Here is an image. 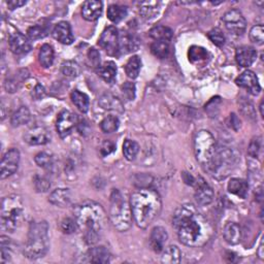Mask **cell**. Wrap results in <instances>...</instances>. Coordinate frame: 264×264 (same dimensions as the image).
Returning <instances> with one entry per match:
<instances>
[{
	"label": "cell",
	"instance_id": "cell-1",
	"mask_svg": "<svg viewBox=\"0 0 264 264\" xmlns=\"http://www.w3.org/2000/svg\"><path fill=\"white\" fill-rule=\"evenodd\" d=\"M173 224L180 242L191 248L205 246L214 234L213 225L192 203L179 206L174 214Z\"/></svg>",
	"mask_w": 264,
	"mask_h": 264
},
{
	"label": "cell",
	"instance_id": "cell-2",
	"mask_svg": "<svg viewBox=\"0 0 264 264\" xmlns=\"http://www.w3.org/2000/svg\"><path fill=\"white\" fill-rule=\"evenodd\" d=\"M74 215L85 242L88 245H95L106 226V212L102 206L95 201H84L75 206Z\"/></svg>",
	"mask_w": 264,
	"mask_h": 264
},
{
	"label": "cell",
	"instance_id": "cell-3",
	"mask_svg": "<svg viewBox=\"0 0 264 264\" xmlns=\"http://www.w3.org/2000/svg\"><path fill=\"white\" fill-rule=\"evenodd\" d=\"M130 205L134 222L142 229L150 226L162 209L159 193L150 188H143L134 192L131 195Z\"/></svg>",
	"mask_w": 264,
	"mask_h": 264
},
{
	"label": "cell",
	"instance_id": "cell-4",
	"mask_svg": "<svg viewBox=\"0 0 264 264\" xmlns=\"http://www.w3.org/2000/svg\"><path fill=\"white\" fill-rule=\"evenodd\" d=\"M50 247L49 224L45 221L30 223L24 255L31 260L42 258Z\"/></svg>",
	"mask_w": 264,
	"mask_h": 264
},
{
	"label": "cell",
	"instance_id": "cell-5",
	"mask_svg": "<svg viewBox=\"0 0 264 264\" xmlns=\"http://www.w3.org/2000/svg\"><path fill=\"white\" fill-rule=\"evenodd\" d=\"M131 205L125 195L118 189H114L111 195L110 220L118 231L125 232L132 225Z\"/></svg>",
	"mask_w": 264,
	"mask_h": 264
},
{
	"label": "cell",
	"instance_id": "cell-6",
	"mask_svg": "<svg viewBox=\"0 0 264 264\" xmlns=\"http://www.w3.org/2000/svg\"><path fill=\"white\" fill-rule=\"evenodd\" d=\"M23 218H24V204L19 195L13 194L4 197L1 202V213H0L1 230L14 232L21 225Z\"/></svg>",
	"mask_w": 264,
	"mask_h": 264
},
{
	"label": "cell",
	"instance_id": "cell-7",
	"mask_svg": "<svg viewBox=\"0 0 264 264\" xmlns=\"http://www.w3.org/2000/svg\"><path fill=\"white\" fill-rule=\"evenodd\" d=\"M217 152V144L213 134L208 130H200L194 137V153L200 166L210 173Z\"/></svg>",
	"mask_w": 264,
	"mask_h": 264
},
{
	"label": "cell",
	"instance_id": "cell-8",
	"mask_svg": "<svg viewBox=\"0 0 264 264\" xmlns=\"http://www.w3.org/2000/svg\"><path fill=\"white\" fill-rule=\"evenodd\" d=\"M238 162V156L233 149L217 146V152L210 174L218 179H224Z\"/></svg>",
	"mask_w": 264,
	"mask_h": 264
},
{
	"label": "cell",
	"instance_id": "cell-9",
	"mask_svg": "<svg viewBox=\"0 0 264 264\" xmlns=\"http://www.w3.org/2000/svg\"><path fill=\"white\" fill-rule=\"evenodd\" d=\"M226 29L234 36H243L247 28V22L243 14L238 9L226 11L222 17Z\"/></svg>",
	"mask_w": 264,
	"mask_h": 264
},
{
	"label": "cell",
	"instance_id": "cell-10",
	"mask_svg": "<svg viewBox=\"0 0 264 264\" xmlns=\"http://www.w3.org/2000/svg\"><path fill=\"white\" fill-rule=\"evenodd\" d=\"M99 45L110 56H118L120 52L119 33L116 27L110 26L102 32L99 38Z\"/></svg>",
	"mask_w": 264,
	"mask_h": 264
},
{
	"label": "cell",
	"instance_id": "cell-11",
	"mask_svg": "<svg viewBox=\"0 0 264 264\" xmlns=\"http://www.w3.org/2000/svg\"><path fill=\"white\" fill-rule=\"evenodd\" d=\"M20 162V152L18 149H10L7 151L1 161V179L4 180L13 176L18 170Z\"/></svg>",
	"mask_w": 264,
	"mask_h": 264
},
{
	"label": "cell",
	"instance_id": "cell-12",
	"mask_svg": "<svg viewBox=\"0 0 264 264\" xmlns=\"http://www.w3.org/2000/svg\"><path fill=\"white\" fill-rule=\"evenodd\" d=\"M195 200L199 205H209L214 200V190L202 178L196 179L195 182Z\"/></svg>",
	"mask_w": 264,
	"mask_h": 264
},
{
	"label": "cell",
	"instance_id": "cell-13",
	"mask_svg": "<svg viewBox=\"0 0 264 264\" xmlns=\"http://www.w3.org/2000/svg\"><path fill=\"white\" fill-rule=\"evenodd\" d=\"M75 124H76L75 114H74L70 111H62L59 113L58 119H57V124H56L57 131H58L59 135L62 139H65V137H67L72 133Z\"/></svg>",
	"mask_w": 264,
	"mask_h": 264
},
{
	"label": "cell",
	"instance_id": "cell-14",
	"mask_svg": "<svg viewBox=\"0 0 264 264\" xmlns=\"http://www.w3.org/2000/svg\"><path fill=\"white\" fill-rule=\"evenodd\" d=\"M50 132L43 126H34L28 129L24 135L25 142L30 146L45 145L50 142Z\"/></svg>",
	"mask_w": 264,
	"mask_h": 264
},
{
	"label": "cell",
	"instance_id": "cell-15",
	"mask_svg": "<svg viewBox=\"0 0 264 264\" xmlns=\"http://www.w3.org/2000/svg\"><path fill=\"white\" fill-rule=\"evenodd\" d=\"M235 83L240 88H245L252 95H258L261 91V86L259 84L257 75L251 71H246L240 75Z\"/></svg>",
	"mask_w": 264,
	"mask_h": 264
},
{
	"label": "cell",
	"instance_id": "cell-16",
	"mask_svg": "<svg viewBox=\"0 0 264 264\" xmlns=\"http://www.w3.org/2000/svg\"><path fill=\"white\" fill-rule=\"evenodd\" d=\"M9 49L16 55H24L31 50L30 40L20 32L11 34L8 39Z\"/></svg>",
	"mask_w": 264,
	"mask_h": 264
},
{
	"label": "cell",
	"instance_id": "cell-17",
	"mask_svg": "<svg viewBox=\"0 0 264 264\" xmlns=\"http://www.w3.org/2000/svg\"><path fill=\"white\" fill-rule=\"evenodd\" d=\"M168 234L165 230V228L161 226H157L152 229V232L150 235V246L152 250L156 253H160L164 250V246L167 242Z\"/></svg>",
	"mask_w": 264,
	"mask_h": 264
},
{
	"label": "cell",
	"instance_id": "cell-18",
	"mask_svg": "<svg viewBox=\"0 0 264 264\" xmlns=\"http://www.w3.org/2000/svg\"><path fill=\"white\" fill-rule=\"evenodd\" d=\"M257 58V52L254 48L243 45L236 49L235 59L236 62L242 67H249L255 62Z\"/></svg>",
	"mask_w": 264,
	"mask_h": 264
},
{
	"label": "cell",
	"instance_id": "cell-19",
	"mask_svg": "<svg viewBox=\"0 0 264 264\" xmlns=\"http://www.w3.org/2000/svg\"><path fill=\"white\" fill-rule=\"evenodd\" d=\"M53 37L63 44H72L75 39L71 25L64 21L58 23L55 26L53 30Z\"/></svg>",
	"mask_w": 264,
	"mask_h": 264
},
{
	"label": "cell",
	"instance_id": "cell-20",
	"mask_svg": "<svg viewBox=\"0 0 264 264\" xmlns=\"http://www.w3.org/2000/svg\"><path fill=\"white\" fill-rule=\"evenodd\" d=\"M102 14V2L97 0H89L82 6V16L89 22L96 21Z\"/></svg>",
	"mask_w": 264,
	"mask_h": 264
},
{
	"label": "cell",
	"instance_id": "cell-21",
	"mask_svg": "<svg viewBox=\"0 0 264 264\" xmlns=\"http://www.w3.org/2000/svg\"><path fill=\"white\" fill-rule=\"evenodd\" d=\"M72 200V194L70 189H56L54 190L49 196V201L59 208H64L71 203Z\"/></svg>",
	"mask_w": 264,
	"mask_h": 264
},
{
	"label": "cell",
	"instance_id": "cell-22",
	"mask_svg": "<svg viewBox=\"0 0 264 264\" xmlns=\"http://www.w3.org/2000/svg\"><path fill=\"white\" fill-rule=\"evenodd\" d=\"M223 235L229 245H237L242 238V231L236 223L229 222L224 227Z\"/></svg>",
	"mask_w": 264,
	"mask_h": 264
},
{
	"label": "cell",
	"instance_id": "cell-23",
	"mask_svg": "<svg viewBox=\"0 0 264 264\" xmlns=\"http://www.w3.org/2000/svg\"><path fill=\"white\" fill-rule=\"evenodd\" d=\"M28 75L29 74L26 70H21L14 75L7 77L4 83L5 90L9 92V93H14V92H16L20 88L21 84L28 77Z\"/></svg>",
	"mask_w": 264,
	"mask_h": 264
},
{
	"label": "cell",
	"instance_id": "cell-24",
	"mask_svg": "<svg viewBox=\"0 0 264 264\" xmlns=\"http://www.w3.org/2000/svg\"><path fill=\"white\" fill-rule=\"evenodd\" d=\"M228 191L230 192L231 194L236 195L237 197L239 198H246L247 197V194H248V189H249V185L247 181L243 180V179H231L228 183Z\"/></svg>",
	"mask_w": 264,
	"mask_h": 264
},
{
	"label": "cell",
	"instance_id": "cell-25",
	"mask_svg": "<svg viewBox=\"0 0 264 264\" xmlns=\"http://www.w3.org/2000/svg\"><path fill=\"white\" fill-rule=\"evenodd\" d=\"M89 261L93 263H108L110 262L111 254L106 247L92 248L89 251Z\"/></svg>",
	"mask_w": 264,
	"mask_h": 264
},
{
	"label": "cell",
	"instance_id": "cell-26",
	"mask_svg": "<svg viewBox=\"0 0 264 264\" xmlns=\"http://www.w3.org/2000/svg\"><path fill=\"white\" fill-rule=\"evenodd\" d=\"M98 74L107 83H113L116 78L117 66L113 61H108L99 66Z\"/></svg>",
	"mask_w": 264,
	"mask_h": 264
},
{
	"label": "cell",
	"instance_id": "cell-27",
	"mask_svg": "<svg viewBox=\"0 0 264 264\" xmlns=\"http://www.w3.org/2000/svg\"><path fill=\"white\" fill-rule=\"evenodd\" d=\"M54 58H55V54L51 45L48 43L42 44L38 53V60H39L40 65L44 68L51 67L54 63Z\"/></svg>",
	"mask_w": 264,
	"mask_h": 264
},
{
	"label": "cell",
	"instance_id": "cell-28",
	"mask_svg": "<svg viewBox=\"0 0 264 264\" xmlns=\"http://www.w3.org/2000/svg\"><path fill=\"white\" fill-rule=\"evenodd\" d=\"M71 97L73 103L77 108L78 111H81L82 113H87L89 111L90 100L87 94L83 93V92L78 90H74L72 92Z\"/></svg>",
	"mask_w": 264,
	"mask_h": 264
},
{
	"label": "cell",
	"instance_id": "cell-29",
	"mask_svg": "<svg viewBox=\"0 0 264 264\" xmlns=\"http://www.w3.org/2000/svg\"><path fill=\"white\" fill-rule=\"evenodd\" d=\"M150 37L155 41H169L173 38V30L166 26H156L150 30Z\"/></svg>",
	"mask_w": 264,
	"mask_h": 264
},
{
	"label": "cell",
	"instance_id": "cell-30",
	"mask_svg": "<svg viewBox=\"0 0 264 264\" xmlns=\"http://www.w3.org/2000/svg\"><path fill=\"white\" fill-rule=\"evenodd\" d=\"M128 13L127 6L124 5H119V4H113L110 5L108 8V18L113 22V23H119L123 19L126 18Z\"/></svg>",
	"mask_w": 264,
	"mask_h": 264
},
{
	"label": "cell",
	"instance_id": "cell-31",
	"mask_svg": "<svg viewBox=\"0 0 264 264\" xmlns=\"http://www.w3.org/2000/svg\"><path fill=\"white\" fill-rule=\"evenodd\" d=\"M99 105L102 109L105 110H113V111H119L123 112L122 102L111 94H105L99 99Z\"/></svg>",
	"mask_w": 264,
	"mask_h": 264
},
{
	"label": "cell",
	"instance_id": "cell-32",
	"mask_svg": "<svg viewBox=\"0 0 264 264\" xmlns=\"http://www.w3.org/2000/svg\"><path fill=\"white\" fill-rule=\"evenodd\" d=\"M142 60L139 56H132L125 65V73L130 78H136L140 75Z\"/></svg>",
	"mask_w": 264,
	"mask_h": 264
},
{
	"label": "cell",
	"instance_id": "cell-33",
	"mask_svg": "<svg viewBox=\"0 0 264 264\" xmlns=\"http://www.w3.org/2000/svg\"><path fill=\"white\" fill-rule=\"evenodd\" d=\"M119 42H120V50H125V53H129L132 51H136L137 47H139V42L137 39L128 34L127 32L123 33L121 37H119Z\"/></svg>",
	"mask_w": 264,
	"mask_h": 264
},
{
	"label": "cell",
	"instance_id": "cell-34",
	"mask_svg": "<svg viewBox=\"0 0 264 264\" xmlns=\"http://www.w3.org/2000/svg\"><path fill=\"white\" fill-rule=\"evenodd\" d=\"M189 60L192 63H201L205 62L209 58V53L204 48L198 45H192L188 53Z\"/></svg>",
	"mask_w": 264,
	"mask_h": 264
},
{
	"label": "cell",
	"instance_id": "cell-35",
	"mask_svg": "<svg viewBox=\"0 0 264 264\" xmlns=\"http://www.w3.org/2000/svg\"><path fill=\"white\" fill-rule=\"evenodd\" d=\"M163 263L175 264L181 261V251L177 246H169L163 250V255L161 258Z\"/></svg>",
	"mask_w": 264,
	"mask_h": 264
},
{
	"label": "cell",
	"instance_id": "cell-36",
	"mask_svg": "<svg viewBox=\"0 0 264 264\" xmlns=\"http://www.w3.org/2000/svg\"><path fill=\"white\" fill-rule=\"evenodd\" d=\"M30 120V112L26 107H21L14 114L11 116L10 123L14 127H19V126L24 125L28 123Z\"/></svg>",
	"mask_w": 264,
	"mask_h": 264
},
{
	"label": "cell",
	"instance_id": "cell-37",
	"mask_svg": "<svg viewBox=\"0 0 264 264\" xmlns=\"http://www.w3.org/2000/svg\"><path fill=\"white\" fill-rule=\"evenodd\" d=\"M140 151V146L136 142L132 140H126L123 145V154L124 157L128 160V161H132L135 159L137 153Z\"/></svg>",
	"mask_w": 264,
	"mask_h": 264
},
{
	"label": "cell",
	"instance_id": "cell-38",
	"mask_svg": "<svg viewBox=\"0 0 264 264\" xmlns=\"http://www.w3.org/2000/svg\"><path fill=\"white\" fill-rule=\"evenodd\" d=\"M151 52L160 59H164L169 55V42L154 41L151 44Z\"/></svg>",
	"mask_w": 264,
	"mask_h": 264
},
{
	"label": "cell",
	"instance_id": "cell-39",
	"mask_svg": "<svg viewBox=\"0 0 264 264\" xmlns=\"http://www.w3.org/2000/svg\"><path fill=\"white\" fill-rule=\"evenodd\" d=\"M120 121L117 117L114 116H108L103 119L100 123V128L105 133H113L117 131L119 128Z\"/></svg>",
	"mask_w": 264,
	"mask_h": 264
},
{
	"label": "cell",
	"instance_id": "cell-40",
	"mask_svg": "<svg viewBox=\"0 0 264 264\" xmlns=\"http://www.w3.org/2000/svg\"><path fill=\"white\" fill-rule=\"evenodd\" d=\"M61 73L67 77H75L81 74V67L75 61H65L61 65Z\"/></svg>",
	"mask_w": 264,
	"mask_h": 264
},
{
	"label": "cell",
	"instance_id": "cell-41",
	"mask_svg": "<svg viewBox=\"0 0 264 264\" xmlns=\"http://www.w3.org/2000/svg\"><path fill=\"white\" fill-rule=\"evenodd\" d=\"M34 161H36V163L39 167H41L43 169H50L53 167V164H54L53 157L45 152L38 153L36 156V158H34Z\"/></svg>",
	"mask_w": 264,
	"mask_h": 264
},
{
	"label": "cell",
	"instance_id": "cell-42",
	"mask_svg": "<svg viewBox=\"0 0 264 264\" xmlns=\"http://www.w3.org/2000/svg\"><path fill=\"white\" fill-rule=\"evenodd\" d=\"M250 39L256 44H263L264 42V28L263 25H256L252 27L250 31Z\"/></svg>",
	"mask_w": 264,
	"mask_h": 264
},
{
	"label": "cell",
	"instance_id": "cell-43",
	"mask_svg": "<svg viewBox=\"0 0 264 264\" xmlns=\"http://www.w3.org/2000/svg\"><path fill=\"white\" fill-rule=\"evenodd\" d=\"M1 263L4 264L9 261L11 256L10 239L4 235L1 236Z\"/></svg>",
	"mask_w": 264,
	"mask_h": 264
},
{
	"label": "cell",
	"instance_id": "cell-44",
	"mask_svg": "<svg viewBox=\"0 0 264 264\" xmlns=\"http://www.w3.org/2000/svg\"><path fill=\"white\" fill-rule=\"evenodd\" d=\"M27 33L31 39H39L47 37L48 29L43 25H34L28 29Z\"/></svg>",
	"mask_w": 264,
	"mask_h": 264
},
{
	"label": "cell",
	"instance_id": "cell-45",
	"mask_svg": "<svg viewBox=\"0 0 264 264\" xmlns=\"http://www.w3.org/2000/svg\"><path fill=\"white\" fill-rule=\"evenodd\" d=\"M208 37L213 41V43L218 45V47H222V45L225 43V37L223 32L219 28L212 29L208 33Z\"/></svg>",
	"mask_w": 264,
	"mask_h": 264
},
{
	"label": "cell",
	"instance_id": "cell-46",
	"mask_svg": "<svg viewBox=\"0 0 264 264\" xmlns=\"http://www.w3.org/2000/svg\"><path fill=\"white\" fill-rule=\"evenodd\" d=\"M60 228H61L62 232L66 233V234L74 233V232H75L76 229H78L75 220L71 219V218H66V219H64L60 224Z\"/></svg>",
	"mask_w": 264,
	"mask_h": 264
},
{
	"label": "cell",
	"instance_id": "cell-47",
	"mask_svg": "<svg viewBox=\"0 0 264 264\" xmlns=\"http://www.w3.org/2000/svg\"><path fill=\"white\" fill-rule=\"evenodd\" d=\"M34 186H36L38 192H47L51 188V183L44 177L36 176V178H34Z\"/></svg>",
	"mask_w": 264,
	"mask_h": 264
},
{
	"label": "cell",
	"instance_id": "cell-48",
	"mask_svg": "<svg viewBox=\"0 0 264 264\" xmlns=\"http://www.w3.org/2000/svg\"><path fill=\"white\" fill-rule=\"evenodd\" d=\"M122 90H123V93L126 96L128 100H133L135 97V86L132 83L129 82H126L123 86H122Z\"/></svg>",
	"mask_w": 264,
	"mask_h": 264
},
{
	"label": "cell",
	"instance_id": "cell-49",
	"mask_svg": "<svg viewBox=\"0 0 264 264\" xmlns=\"http://www.w3.org/2000/svg\"><path fill=\"white\" fill-rule=\"evenodd\" d=\"M88 58H89L92 65H93L94 67L99 68V66H100V55H99L97 50L91 49L88 53Z\"/></svg>",
	"mask_w": 264,
	"mask_h": 264
},
{
	"label": "cell",
	"instance_id": "cell-50",
	"mask_svg": "<svg viewBox=\"0 0 264 264\" xmlns=\"http://www.w3.org/2000/svg\"><path fill=\"white\" fill-rule=\"evenodd\" d=\"M259 151H260V142L258 140H253L250 143V146L248 149L249 155L253 158H257Z\"/></svg>",
	"mask_w": 264,
	"mask_h": 264
},
{
	"label": "cell",
	"instance_id": "cell-51",
	"mask_svg": "<svg viewBox=\"0 0 264 264\" xmlns=\"http://www.w3.org/2000/svg\"><path fill=\"white\" fill-rule=\"evenodd\" d=\"M114 149H116V146H114L112 142L110 141H106L105 143L102 144L101 149H100V152L102 156H108L110 155L112 152L114 151Z\"/></svg>",
	"mask_w": 264,
	"mask_h": 264
},
{
	"label": "cell",
	"instance_id": "cell-52",
	"mask_svg": "<svg viewBox=\"0 0 264 264\" xmlns=\"http://www.w3.org/2000/svg\"><path fill=\"white\" fill-rule=\"evenodd\" d=\"M44 95H45V90L41 85H37V87L32 91V96L37 100L43 98Z\"/></svg>",
	"mask_w": 264,
	"mask_h": 264
},
{
	"label": "cell",
	"instance_id": "cell-53",
	"mask_svg": "<svg viewBox=\"0 0 264 264\" xmlns=\"http://www.w3.org/2000/svg\"><path fill=\"white\" fill-rule=\"evenodd\" d=\"M25 4H26V1H23V0H9V1H7V5L10 9L19 8Z\"/></svg>",
	"mask_w": 264,
	"mask_h": 264
},
{
	"label": "cell",
	"instance_id": "cell-54",
	"mask_svg": "<svg viewBox=\"0 0 264 264\" xmlns=\"http://www.w3.org/2000/svg\"><path fill=\"white\" fill-rule=\"evenodd\" d=\"M183 180L185 181V183L187 184V185H190V186H193V187L195 185V182H196V179H195L193 176H191L188 173H183Z\"/></svg>",
	"mask_w": 264,
	"mask_h": 264
},
{
	"label": "cell",
	"instance_id": "cell-55",
	"mask_svg": "<svg viewBox=\"0 0 264 264\" xmlns=\"http://www.w3.org/2000/svg\"><path fill=\"white\" fill-rule=\"evenodd\" d=\"M262 250H263V243L261 242L260 246H259V256L260 258H263V254H262Z\"/></svg>",
	"mask_w": 264,
	"mask_h": 264
},
{
	"label": "cell",
	"instance_id": "cell-56",
	"mask_svg": "<svg viewBox=\"0 0 264 264\" xmlns=\"http://www.w3.org/2000/svg\"><path fill=\"white\" fill-rule=\"evenodd\" d=\"M260 113H261V116L263 117V101H261V103H260Z\"/></svg>",
	"mask_w": 264,
	"mask_h": 264
}]
</instances>
